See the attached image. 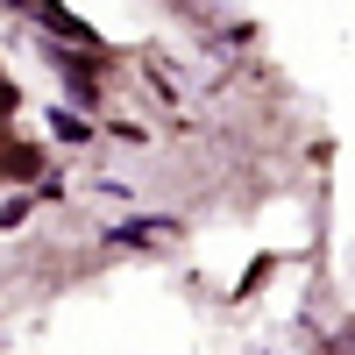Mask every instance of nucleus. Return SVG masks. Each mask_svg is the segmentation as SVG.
Masks as SVG:
<instances>
[{
	"mask_svg": "<svg viewBox=\"0 0 355 355\" xmlns=\"http://www.w3.org/2000/svg\"><path fill=\"white\" fill-rule=\"evenodd\" d=\"M0 178H15V185L43 178V150H36V142H8V150H0Z\"/></svg>",
	"mask_w": 355,
	"mask_h": 355,
	"instance_id": "obj_1",
	"label": "nucleus"
},
{
	"mask_svg": "<svg viewBox=\"0 0 355 355\" xmlns=\"http://www.w3.org/2000/svg\"><path fill=\"white\" fill-rule=\"evenodd\" d=\"M36 21L50 28V36H64V43H85V50H93V28H85L78 15H64V8H36Z\"/></svg>",
	"mask_w": 355,
	"mask_h": 355,
	"instance_id": "obj_2",
	"label": "nucleus"
},
{
	"mask_svg": "<svg viewBox=\"0 0 355 355\" xmlns=\"http://www.w3.org/2000/svg\"><path fill=\"white\" fill-rule=\"evenodd\" d=\"M50 128H57V135H64V142H85V135H93V121H85V114H71V107H64V114H57V121H50Z\"/></svg>",
	"mask_w": 355,
	"mask_h": 355,
	"instance_id": "obj_3",
	"label": "nucleus"
},
{
	"mask_svg": "<svg viewBox=\"0 0 355 355\" xmlns=\"http://www.w3.org/2000/svg\"><path fill=\"white\" fill-rule=\"evenodd\" d=\"M28 220V199H8V206H0V227H21Z\"/></svg>",
	"mask_w": 355,
	"mask_h": 355,
	"instance_id": "obj_4",
	"label": "nucleus"
},
{
	"mask_svg": "<svg viewBox=\"0 0 355 355\" xmlns=\"http://www.w3.org/2000/svg\"><path fill=\"white\" fill-rule=\"evenodd\" d=\"M0 114H15V85L8 78H0Z\"/></svg>",
	"mask_w": 355,
	"mask_h": 355,
	"instance_id": "obj_5",
	"label": "nucleus"
}]
</instances>
